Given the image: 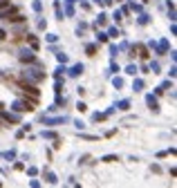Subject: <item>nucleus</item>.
Wrapping results in <instances>:
<instances>
[{
    "mask_svg": "<svg viewBox=\"0 0 177 188\" xmlns=\"http://www.w3.org/2000/svg\"><path fill=\"white\" fill-rule=\"evenodd\" d=\"M5 5H9V0H0V7H5Z\"/></svg>",
    "mask_w": 177,
    "mask_h": 188,
    "instance_id": "f257e3e1",
    "label": "nucleus"
}]
</instances>
